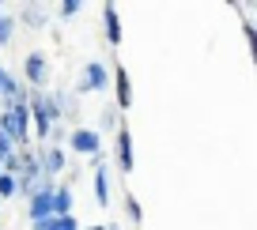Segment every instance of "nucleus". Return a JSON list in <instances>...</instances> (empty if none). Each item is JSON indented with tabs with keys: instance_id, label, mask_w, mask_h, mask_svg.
<instances>
[{
	"instance_id": "obj_1",
	"label": "nucleus",
	"mask_w": 257,
	"mask_h": 230,
	"mask_svg": "<svg viewBox=\"0 0 257 230\" xmlns=\"http://www.w3.org/2000/svg\"><path fill=\"white\" fill-rule=\"evenodd\" d=\"M0 128L8 132V140H12V143H27V136H31V110H27L23 98L8 106V113L0 117Z\"/></svg>"
},
{
	"instance_id": "obj_2",
	"label": "nucleus",
	"mask_w": 257,
	"mask_h": 230,
	"mask_svg": "<svg viewBox=\"0 0 257 230\" xmlns=\"http://www.w3.org/2000/svg\"><path fill=\"white\" fill-rule=\"evenodd\" d=\"M27 110L34 113V128H38V136L46 140L49 128H53V117H57V102H53V98H34Z\"/></svg>"
},
{
	"instance_id": "obj_3",
	"label": "nucleus",
	"mask_w": 257,
	"mask_h": 230,
	"mask_svg": "<svg viewBox=\"0 0 257 230\" xmlns=\"http://www.w3.org/2000/svg\"><path fill=\"white\" fill-rule=\"evenodd\" d=\"M106 83H110V72H106V64L91 61L87 68H83V80L76 91H106Z\"/></svg>"
},
{
	"instance_id": "obj_4",
	"label": "nucleus",
	"mask_w": 257,
	"mask_h": 230,
	"mask_svg": "<svg viewBox=\"0 0 257 230\" xmlns=\"http://www.w3.org/2000/svg\"><path fill=\"white\" fill-rule=\"evenodd\" d=\"M49 200H53V185L46 181V185H42V189L31 196V222H38V219H49V215H53Z\"/></svg>"
},
{
	"instance_id": "obj_5",
	"label": "nucleus",
	"mask_w": 257,
	"mask_h": 230,
	"mask_svg": "<svg viewBox=\"0 0 257 230\" xmlns=\"http://www.w3.org/2000/svg\"><path fill=\"white\" fill-rule=\"evenodd\" d=\"M72 143L76 151H83V155H98V147H102V140H98V132H91V128H76L72 132Z\"/></svg>"
},
{
	"instance_id": "obj_6",
	"label": "nucleus",
	"mask_w": 257,
	"mask_h": 230,
	"mask_svg": "<svg viewBox=\"0 0 257 230\" xmlns=\"http://www.w3.org/2000/svg\"><path fill=\"white\" fill-rule=\"evenodd\" d=\"M117 166H121V174H133V136H128V128H121L117 132Z\"/></svg>"
},
{
	"instance_id": "obj_7",
	"label": "nucleus",
	"mask_w": 257,
	"mask_h": 230,
	"mask_svg": "<svg viewBox=\"0 0 257 230\" xmlns=\"http://www.w3.org/2000/svg\"><path fill=\"white\" fill-rule=\"evenodd\" d=\"M23 68H27V80H31L34 87H42V83H46V76H49V64H46V57H42V53H31Z\"/></svg>"
},
{
	"instance_id": "obj_8",
	"label": "nucleus",
	"mask_w": 257,
	"mask_h": 230,
	"mask_svg": "<svg viewBox=\"0 0 257 230\" xmlns=\"http://www.w3.org/2000/svg\"><path fill=\"white\" fill-rule=\"evenodd\" d=\"M113 87H117V106L128 110V106H133V83H128L125 68H113Z\"/></svg>"
},
{
	"instance_id": "obj_9",
	"label": "nucleus",
	"mask_w": 257,
	"mask_h": 230,
	"mask_svg": "<svg viewBox=\"0 0 257 230\" xmlns=\"http://www.w3.org/2000/svg\"><path fill=\"white\" fill-rule=\"evenodd\" d=\"M38 166H42V174H57V170H64V151L61 147H46V151H42V155H38Z\"/></svg>"
},
{
	"instance_id": "obj_10",
	"label": "nucleus",
	"mask_w": 257,
	"mask_h": 230,
	"mask_svg": "<svg viewBox=\"0 0 257 230\" xmlns=\"http://www.w3.org/2000/svg\"><path fill=\"white\" fill-rule=\"evenodd\" d=\"M49 207H53L57 219H61V215H72V189H68V185L53 189V200H49Z\"/></svg>"
},
{
	"instance_id": "obj_11",
	"label": "nucleus",
	"mask_w": 257,
	"mask_h": 230,
	"mask_svg": "<svg viewBox=\"0 0 257 230\" xmlns=\"http://www.w3.org/2000/svg\"><path fill=\"white\" fill-rule=\"evenodd\" d=\"M34 230H80V222H76V215H49V219H38L34 222Z\"/></svg>"
},
{
	"instance_id": "obj_12",
	"label": "nucleus",
	"mask_w": 257,
	"mask_h": 230,
	"mask_svg": "<svg viewBox=\"0 0 257 230\" xmlns=\"http://www.w3.org/2000/svg\"><path fill=\"white\" fill-rule=\"evenodd\" d=\"M102 19H106V38H110L113 46H117V42H121V23H117V8H113V4H106V8H102Z\"/></svg>"
},
{
	"instance_id": "obj_13",
	"label": "nucleus",
	"mask_w": 257,
	"mask_h": 230,
	"mask_svg": "<svg viewBox=\"0 0 257 230\" xmlns=\"http://www.w3.org/2000/svg\"><path fill=\"white\" fill-rule=\"evenodd\" d=\"M95 196H98V204H110V177H106V170L102 166H98L95 170Z\"/></svg>"
},
{
	"instance_id": "obj_14",
	"label": "nucleus",
	"mask_w": 257,
	"mask_h": 230,
	"mask_svg": "<svg viewBox=\"0 0 257 230\" xmlns=\"http://www.w3.org/2000/svg\"><path fill=\"white\" fill-rule=\"evenodd\" d=\"M0 95H8L12 102H19V98H23V87H16V80H12L4 68H0Z\"/></svg>"
},
{
	"instance_id": "obj_15",
	"label": "nucleus",
	"mask_w": 257,
	"mask_h": 230,
	"mask_svg": "<svg viewBox=\"0 0 257 230\" xmlns=\"http://www.w3.org/2000/svg\"><path fill=\"white\" fill-rule=\"evenodd\" d=\"M12 31H16V19L0 16V46H8V42H12Z\"/></svg>"
},
{
	"instance_id": "obj_16",
	"label": "nucleus",
	"mask_w": 257,
	"mask_h": 230,
	"mask_svg": "<svg viewBox=\"0 0 257 230\" xmlns=\"http://www.w3.org/2000/svg\"><path fill=\"white\" fill-rule=\"evenodd\" d=\"M8 196H16V177L0 174V200H8Z\"/></svg>"
},
{
	"instance_id": "obj_17",
	"label": "nucleus",
	"mask_w": 257,
	"mask_h": 230,
	"mask_svg": "<svg viewBox=\"0 0 257 230\" xmlns=\"http://www.w3.org/2000/svg\"><path fill=\"white\" fill-rule=\"evenodd\" d=\"M12 147H16V143H12V140H8V132L0 128V162H4V159L12 155Z\"/></svg>"
},
{
	"instance_id": "obj_18",
	"label": "nucleus",
	"mask_w": 257,
	"mask_h": 230,
	"mask_svg": "<svg viewBox=\"0 0 257 230\" xmlns=\"http://www.w3.org/2000/svg\"><path fill=\"white\" fill-rule=\"evenodd\" d=\"M76 12H80V0H64V4H61V16L64 19H72Z\"/></svg>"
},
{
	"instance_id": "obj_19",
	"label": "nucleus",
	"mask_w": 257,
	"mask_h": 230,
	"mask_svg": "<svg viewBox=\"0 0 257 230\" xmlns=\"http://www.w3.org/2000/svg\"><path fill=\"white\" fill-rule=\"evenodd\" d=\"M125 200H128V219H137V222H140V219H144V211H140L137 196H125Z\"/></svg>"
},
{
	"instance_id": "obj_20",
	"label": "nucleus",
	"mask_w": 257,
	"mask_h": 230,
	"mask_svg": "<svg viewBox=\"0 0 257 230\" xmlns=\"http://www.w3.org/2000/svg\"><path fill=\"white\" fill-rule=\"evenodd\" d=\"M23 16H27V23H31V27H42V23H46V19H42V12H38V8H27Z\"/></svg>"
},
{
	"instance_id": "obj_21",
	"label": "nucleus",
	"mask_w": 257,
	"mask_h": 230,
	"mask_svg": "<svg viewBox=\"0 0 257 230\" xmlns=\"http://www.w3.org/2000/svg\"><path fill=\"white\" fill-rule=\"evenodd\" d=\"M91 230H106V226H91Z\"/></svg>"
},
{
	"instance_id": "obj_22",
	"label": "nucleus",
	"mask_w": 257,
	"mask_h": 230,
	"mask_svg": "<svg viewBox=\"0 0 257 230\" xmlns=\"http://www.w3.org/2000/svg\"><path fill=\"white\" fill-rule=\"evenodd\" d=\"M106 230H117V226H106Z\"/></svg>"
}]
</instances>
